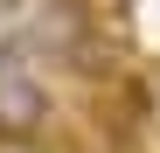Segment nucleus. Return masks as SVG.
Segmentation results:
<instances>
[{
  "instance_id": "2",
  "label": "nucleus",
  "mask_w": 160,
  "mask_h": 153,
  "mask_svg": "<svg viewBox=\"0 0 160 153\" xmlns=\"http://www.w3.org/2000/svg\"><path fill=\"white\" fill-rule=\"evenodd\" d=\"M28 42L42 49V56H84V42H91V14H84V0H49L42 21L28 28Z\"/></svg>"
},
{
  "instance_id": "1",
  "label": "nucleus",
  "mask_w": 160,
  "mask_h": 153,
  "mask_svg": "<svg viewBox=\"0 0 160 153\" xmlns=\"http://www.w3.org/2000/svg\"><path fill=\"white\" fill-rule=\"evenodd\" d=\"M49 125V84L35 70H0V139L21 146Z\"/></svg>"
}]
</instances>
